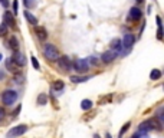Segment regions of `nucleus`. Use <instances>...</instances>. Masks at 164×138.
<instances>
[{
	"label": "nucleus",
	"mask_w": 164,
	"mask_h": 138,
	"mask_svg": "<svg viewBox=\"0 0 164 138\" xmlns=\"http://www.w3.org/2000/svg\"><path fill=\"white\" fill-rule=\"evenodd\" d=\"M141 17V10L138 7H131L130 12H128V20H138Z\"/></svg>",
	"instance_id": "10"
},
{
	"label": "nucleus",
	"mask_w": 164,
	"mask_h": 138,
	"mask_svg": "<svg viewBox=\"0 0 164 138\" xmlns=\"http://www.w3.org/2000/svg\"><path fill=\"white\" fill-rule=\"evenodd\" d=\"M6 32H7V26H6V23H2L0 24V36H5Z\"/></svg>",
	"instance_id": "26"
},
{
	"label": "nucleus",
	"mask_w": 164,
	"mask_h": 138,
	"mask_svg": "<svg viewBox=\"0 0 164 138\" xmlns=\"http://www.w3.org/2000/svg\"><path fill=\"white\" fill-rule=\"evenodd\" d=\"M0 61H2V55H0Z\"/></svg>",
	"instance_id": "36"
},
{
	"label": "nucleus",
	"mask_w": 164,
	"mask_h": 138,
	"mask_svg": "<svg viewBox=\"0 0 164 138\" xmlns=\"http://www.w3.org/2000/svg\"><path fill=\"white\" fill-rule=\"evenodd\" d=\"M109 46H111V50H114V52L120 53V52L122 50V43H121V39H118V38L113 39V40H111V43H109Z\"/></svg>",
	"instance_id": "11"
},
{
	"label": "nucleus",
	"mask_w": 164,
	"mask_h": 138,
	"mask_svg": "<svg viewBox=\"0 0 164 138\" xmlns=\"http://www.w3.org/2000/svg\"><path fill=\"white\" fill-rule=\"evenodd\" d=\"M23 81H25V76L22 75V73H14L13 75V82H16V84H19V85H22L23 84Z\"/></svg>",
	"instance_id": "19"
},
{
	"label": "nucleus",
	"mask_w": 164,
	"mask_h": 138,
	"mask_svg": "<svg viewBox=\"0 0 164 138\" xmlns=\"http://www.w3.org/2000/svg\"><path fill=\"white\" fill-rule=\"evenodd\" d=\"M118 56V53L117 52H114V50H107V52H104L102 53V62L104 63H111L115 61V58Z\"/></svg>",
	"instance_id": "9"
},
{
	"label": "nucleus",
	"mask_w": 164,
	"mask_h": 138,
	"mask_svg": "<svg viewBox=\"0 0 164 138\" xmlns=\"http://www.w3.org/2000/svg\"><path fill=\"white\" fill-rule=\"evenodd\" d=\"M130 127H131V124H130V122H127V124H124V127L121 128V132H120V138H122L124 132H125V131H127L128 128H130Z\"/></svg>",
	"instance_id": "27"
},
{
	"label": "nucleus",
	"mask_w": 164,
	"mask_h": 138,
	"mask_svg": "<svg viewBox=\"0 0 164 138\" xmlns=\"http://www.w3.org/2000/svg\"><path fill=\"white\" fill-rule=\"evenodd\" d=\"M10 59H12V61H13V62L16 63L19 68H22V66L26 65V58H25V55L22 52H19V50H14Z\"/></svg>",
	"instance_id": "5"
},
{
	"label": "nucleus",
	"mask_w": 164,
	"mask_h": 138,
	"mask_svg": "<svg viewBox=\"0 0 164 138\" xmlns=\"http://www.w3.org/2000/svg\"><path fill=\"white\" fill-rule=\"evenodd\" d=\"M46 101H48V96L45 95V94H40V95L38 96V104L39 105H45L46 104Z\"/></svg>",
	"instance_id": "23"
},
{
	"label": "nucleus",
	"mask_w": 164,
	"mask_h": 138,
	"mask_svg": "<svg viewBox=\"0 0 164 138\" xmlns=\"http://www.w3.org/2000/svg\"><path fill=\"white\" fill-rule=\"evenodd\" d=\"M25 17H26V20H28L30 24H38V19H36L30 12H25Z\"/></svg>",
	"instance_id": "16"
},
{
	"label": "nucleus",
	"mask_w": 164,
	"mask_h": 138,
	"mask_svg": "<svg viewBox=\"0 0 164 138\" xmlns=\"http://www.w3.org/2000/svg\"><path fill=\"white\" fill-rule=\"evenodd\" d=\"M23 5L26 9H32V7H35L36 2H35V0H23Z\"/></svg>",
	"instance_id": "22"
},
{
	"label": "nucleus",
	"mask_w": 164,
	"mask_h": 138,
	"mask_svg": "<svg viewBox=\"0 0 164 138\" xmlns=\"http://www.w3.org/2000/svg\"><path fill=\"white\" fill-rule=\"evenodd\" d=\"M7 46H9L10 49H13V50H17V49H19V40H17V38H16V36L9 38V40H7Z\"/></svg>",
	"instance_id": "15"
},
{
	"label": "nucleus",
	"mask_w": 164,
	"mask_h": 138,
	"mask_svg": "<svg viewBox=\"0 0 164 138\" xmlns=\"http://www.w3.org/2000/svg\"><path fill=\"white\" fill-rule=\"evenodd\" d=\"M3 23H6V26L14 28V17H13V14H12V12H6L5 13V22Z\"/></svg>",
	"instance_id": "13"
},
{
	"label": "nucleus",
	"mask_w": 164,
	"mask_h": 138,
	"mask_svg": "<svg viewBox=\"0 0 164 138\" xmlns=\"http://www.w3.org/2000/svg\"><path fill=\"white\" fill-rule=\"evenodd\" d=\"M17 99V94L13 89H7L2 94V102L5 105H13Z\"/></svg>",
	"instance_id": "3"
},
{
	"label": "nucleus",
	"mask_w": 164,
	"mask_h": 138,
	"mask_svg": "<svg viewBox=\"0 0 164 138\" xmlns=\"http://www.w3.org/2000/svg\"><path fill=\"white\" fill-rule=\"evenodd\" d=\"M107 138H111V135H109V134H107Z\"/></svg>",
	"instance_id": "34"
},
{
	"label": "nucleus",
	"mask_w": 164,
	"mask_h": 138,
	"mask_svg": "<svg viewBox=\"0 0 164 138\" xmlns=\"http://www.w3.org/2000/svg\"><path fill=\"white\" fill-rule=\"evenodd\" d=\"M88 65H98V58L97 56H89V59L86 61Z\"/></svg>",
	"instance_id": "25"
},
{
	"label": "nucleus",
	"mask_w": 164,
	"mask_h": 138,
	"mask_svg": "<svg viewBox=\"0 0 164 138\" xmlns=\"http://www.w3.org/2000/svg\"><path fill=\"white\" fill-rule=\"evenodd\" d=\"M17 7H19V5H17V0H14V2H13V12H14V14L17 13Z\"/></svg>",
	"instance_id": "29"
},
{
	"label": "nucleus",
	"mask_w": 164,
	"mask_h": 138,
	"mask_svg": "<svg viewBox=\"0 0 164 138\" xmlns=\"http://www.w3.org/2000/svg\"><path fill=\"white\" fill-rule=\"evenodd\" d=\"M74 68H75L76 72H79V73H84V72L88 71V62L85 61V59H75L74 61Z\"/></svg>",
	"instance_id": "6"
},
{
	"label": "nucleus",
	"mask_w": 164,
	"mask_h": 138,
	"mask_svg": "<svg viewBox=\"0 0 164 138\" xmlns=\"http://www.w3.org/2000/svg\"><path fill=\"white\" fill-rule=\"evenodd\" d=\"M150 78L153 79V81H157V79H160L161 78V72L158 71V69H153L150 73Z\"/></svg>",
	"instance_id": "20"
},
{
	"label": "nucleus",
	"mask_w": 164,
	"mask_h": 138,
	"mask_svg": "<svg viewBox=\"0 0 164 138\" xmlns=\"http://www.w3.org/2000/svg\"><path fill=\"white\" fill-rule=\"evenodd\" d=\"M153 129H157V131H161L163 129V124L160 122L158 119L155 118H150L144 121V122H141L140 124V129L138 131H143V132H148V131H153Z\"/></svg>",
	"instance_id": "1"
},
{
	"label": "nucleus",
	"mask_w": 164,
	"mask_h": 138,
	"mask_svg": "<svg viewBox=\"0 0 164 138\" xmlns=\"http://www.w3.org/2000/svg\"><path fill=\"white\" fill-rule=\"evenodd\" d=\"M5 115H6V111L3 110V108H2V106H0V121H2V119L5 118Z\"/></svg>",
	"instance_id": "30"
},
{
	"label": "nucleus",
	"mask_w": 164,
	"mask_h": 138,
	"mask_svg": "<svg viewBox=\"0 0 164 138\" xmlns=\"http://www.w3.org/2000/svg\"><path fill=\"white\" fill-rule=\"evenodd\" d=\"M28 131V125L25 124H20L17 127H13V128L10 129L9 132H7V138H16V137H20V135H23L25 132Z\"/></svg>",
	"instance_id": "4"
},
{
	"label": "nucleus",
	"mask_w": 164,
	"mask_h": 138,
	"mask_svg": "<svg viewBox=\"0 0 164 138\" xmlns=\"http://www.w3.org/2000/svg\"><path fill=\"white\" fill-rule=\"evenodd\" d=\"M6 69L9 72H13V73H17V72H19V66H17L12 59H7V61H6Z\"/></svg>",
	"instance_id": "12"
},
{
	"label": "nucleus",
	"mask_w": 164,
	"mask_h": 138,
	"mask_svg": "<svg viewBox=\"0 0 164 138\" xmlns=\"http://www.w3.org/2000/svg\"><path fill=\"white\" fill-rule=\"evenodd\" d=\"M35 33L38 35V38L40 39V40H45V39L48 38V32H46V29L43 28V26H38L36 30H35Z\"/></svg>",
	"instance_id": "14"
},
{
	"label": "nucleus",
	"mask_w": 164,
	"mask_h": 138,
	"mask_svg": "<svg viewBox=\"0 0 164 138\" xmlns=\"http://www.w3.org/2000/svg\"><path fill=\"white\" fill-rule=\"evenodd\" d=\"M137 2H140V3H141V2H143V0H137Z\"/></svg>",
	"instance_id": "35"
},
{
	"label": "nucleus",
	"mask_w": 164,
	"mask_h": 138,
	"mask_svg": "<svg viewBox=\"0 0 164 138\" xmlns=\"http://www.w3.org/2000/svg\"><path fill=\"white\" fill-rule=\"evenodd\" d=\"M43 56L46 58L48 61H51V62H55V61H58L59 58H61V53H59V50L56 49V46L55 45H45V48H43Z\"/></svg>",
	"instance_id": "2"
},
{
	"label": "nucleus",
	"mask_w": 164,
	"mask_h": 138,
	"mask_svg": "<svg viewBox=\"0 0 164 138\" xmlns=\"http://www.w3.org/2000/svg\"><path fill=\"white\" fill-rule=\"evenodd\" d=\"M157 39L158 40L163 39V26H158V29H157Z\"/></svg>",
	"instance_id": "28"
},
{
	"label": "nucleus",
	"mask_w": 164,
	"mask_h": 138,
	"mask_svg": "<svg viewBox=\"0 0 164 138\" xmlns=\"http://www.w3.org/2000/svg\"><path fill=\"white\" fill-rule=\"evenodd\" d=\"M58 66L62 71H71L72 69V62H71V59L68 56H61L58 59Z\"/></svg>",
	"instance_id": "7"
},
{
	"label": "nucleus",
	"mask_w": 164,
	"mask_h": 138,
	"mask_svg": "<svg viewBox=\"0 0 164 138\" xmlns=\"http://www.w3.org/2000/svg\"><path fill=\"white\" fill-rule=\"evenodd\" d=\"M94 138H101V137H99V135H97V134H95V135H94Z\"/></svg>",
	"instance_id": "33"
},
{
	"label": "nucleus",
	"mask_w": 164,
	"mask_h": 138,
	"mask_svg": "<svg viewBox=\"0 0 164 138\" xmlns=\"http://www.w3.org/2000/svg\"><path fill=\"white\" fill-rule=\"evenodd\" d=\"M134 42H135V38H134V35L131 33H127L125 36H124V40H121L122 43V49H125L127 52L131 49V46L134 45Z\"/></svg>",
	"instance_id": "8"
},
{
	"label": "nucleus",
	"mask_w": 164,
	"mask_h": 138,
	"mask_svg": "<svg viewBox=\"0 0 164 138\" xmlns=\"http://www.w3.org/2000/svg\"><path fill=\"white\" fill-rule=\"evenodd\" d=\"M91 76H72L71 78V81L74 82V84H81V82H85V81H88Z\"/></svg>",
	"instance_id": "17"
},
{
	"label": "nucleus",
	"mask_w": 164,
	"mask_h": 138,
	"mask_svg": "<svg viewBox=\"0 0 164 138\" xmlns=\"http://www.w3.org/2000/svg\"><path fill=\"white\" fill-rule=\"evenodd\" d=\"M30 61H32L33 68H35V69H38V71H39V69H40V63L38 62V59H36V58H35V56L32 55V56H30Z\"/></svg>",
	"instance_id": "24"
},
{
	"label": "nucleus",
	"mask_w": 164,
	"mask_h": 138,
	"mask_svg": "<svg viewBox=\"0 0 164 138\" xmlns=\"http://www.w3.org/2000/svg\"><path fill=\"white\" fill-rule=\"evenodd\" d=\"M0 3L5 6V7H7V6H9V0H0Z\"/></svg>",
	"instance_id": "31"
},
{
	"label": "nucleus",
	"mask_w": 164,
	"mask_h": 138,
	"mask_svg": "<svg viewBox=\"0 0 164 138\" xmlns=\"http://www.w3.org/2000/svg\"><path fill=\"white\" fill-rule=\"evenodd\" d=\"M81 108H82L84 111L91 110V108H92V101H89V99H84L82 102H81Z\"/></svg>",
	"instance_id": "18"
},
{
	"label": "nucleus",
	"mask_w": 164,
	"mask_h": 138,
	"mask_svg": "<svg viewBox=\"0 0 164 138\" xmlns=\"http://www.w3.org/2000/svg\"><path fill=\"white\" fill-rule=\"evenodd\" d=\"M5 78V73H3V71H0V79H3Z\"/></svg>",
	"instance_id": "32"
},
{
	"label": "nucleus",
	"mask_w": 164,
	"mask_h": 138,
	"mask_svg": "<svg viewBox=\"0 0 164 138\" xmlns=\"http://www.w3.org/2000/svg\"><path fill=\"white\" fill-rule=\"evenodd\" d=\"M63 86H65V84L62 81H55L53 82V85H52V88H53V91H62L63 89Z\"/></svg>",
	"instance_id": "21"
}]
</instances>
